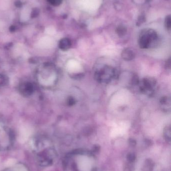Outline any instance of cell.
<instances>
[{
    "instance_id": "cell-12",
    "label": "cell",
    "mask_w": 171,
    "mask_h": 171,
    "mask_svg": "<svg viewBox=\"0 0 171 171\" xmlns=\"http://www.w3.org/2000/svg\"><path fill=\"white\" fill-rule=\"evenodd\" d=\"M8 83V79L4 75H0V86H4Z\"/></svg>"
},
{
    "instance_id": "cell-15",
    "label": "cell",
    "mask_w": 171,
    "mask_h": 171,
    "mask_svg": "<svg viewBox=\"0 0 171 171\" xmlns=\"http://www.w3.org/2000/svg\"><path fill=\"white\" fill-rule=\"evenodd\" d=\"M128 143H129V145L131 147H134L136 146V141L135 140V139H130L128 141Z\"/></svg>"
},
{
    "instance_id": "cell-1",
    "label": "cell",
    "mask_w": 171,
    "mask_h": 171,
    "mask_svg": "<svg viewBox=\"0 0 171 171\" xmlns=\"http://www.w3.org/2000/svg\"><path fill=\"white\" fill-rule=\"evenodd\" d=\"M159 36L156 31L152 29L142 30L138 38V44L141 49L153 48L158 45Z\"/></svg>"
},
{
    "instance_id": "cell-11",
    "label": "cell",
    "mask_w": 171,
    "mask_h": 171,
    "mask_svg": "<svg viewBox=\"0 0 171 171\" xmlns=\"http://www.w3.org/2000/svg\"><path fill=\"white\" fill-rule=\"evenodd\" d=\"M134 170V166L133 163L128 162L127 164L124 166V171H133Z\"/></svg>"
},
{
    "instance_id": "cell-3",
    "label": "cell",
    "mask_w": 171,
    "mask_h": 171,
    "mask_svg": "<svg viewBox=\"0 0 171 171\" xmlns=\"http://www.w3.org/2000/svg\"><path fill=\"white\" fill-rule=\"evenodd\" d=\"M156 85V80L153 78H145L140 85V90L145 94H151Z\"/></svg>"
},
{
    "instance_id": "cell-10",
    "label": "cell",
    "mask_w": 171,
    "mask_h": 171,
    "mask_svg": "<svg viewBox=\"0 0 171 171\" xmlns=\"http://www.w3.org/2000/svg\"><path fill=\"white\" fill-rule=\"evenodd\" d=\"M127 159L128 162L129 163H133L136 160V156L134 153H130L127 155Z\"/></svg>"
},
{
    "instance_id": "cell-7",
    "label": "cell",
    "mask_w": 171,
    "mask_h": 171,
    "mask_svg": "<svg viewBox=\"0 0 171 171\" xmlns=\"http://www.w3.org/2000/svg\"><path fill=\"white\" fill-rule=\"evenodd\" d=\"M163 135L165 139L168 142H170L171 141V127L170 126H166L164 129Z\"/></svg>"
},
{
    "instance_id": "cell-18",
    "label": "cell",
    "mask_w": 171,
    "mask_h": 171,
    "mask_svg": "<svg viewBox=\"0 0 171 171\" xmlns=\"http://www.w3.org/2000/svg\"><path fill=\"white\" fill-rule=\"evenodd\" d=\"M166 66L167 67V69H170V68H171V59H170V58L166 62Z\"/></svg>"
},
{
    "instance_id": "cell-14",
    "label": "cell",
    "mask_w": 171,
    "mask_h": 171,
    "mask_svg": "<svg viewBox=\"0 0 171 171\" xmlns=\"http://www.w3.org/2000/svg\"><path fill=\"white\" fill-rule=\"evenodd\" d=\"M67 103L69 106H73L75 104V99L73 97H70L68 99Z\"/></svg>"
},
{
    "instance_id": "cell-4",
    "label": "cell",
    "mask_w": 171,
    "mask_h": 171,
    "mask_svg": "<svg viewBox=\"0 0 171 171\" xmlns=\"http://www.w3.org/2000/svg\"><path fill=\"white\" fill-rule=\"evenodd\" d=\"M135 53L131 49H125L121 52V57L124 60L127 61L132 60V59L135 58Z\"/></svg>"
},
{
    "instance_id": "cell-16",
    "label": "cell",
    "mask_w": 171,
    "mask_h": 171,
    "mask_svg": "<svg viewBox=\"0 0 171 171\" xmlns=\"http://www.w3.org/2000/svg\"><path fill=\"white\" fill-rule=\"evenodd\" d=\"M145 18L144 16H140L138 20H137V24H139V25L141 24L142 23H144V22L145 21Z\"/></svg>"
},
{
    "instance_id": "cell-6",
    "label": "cell",
    "mask_w": 171,
    "mask_h": 171,
    "mask_svg": "<svg viewBox=\"0 0 171 171\" xmlns=\"http://www.w3.org/2000/svg\"><path fill=\"white\" fill-rule=\"evenodd\" d=\"M71 46V42L70 39L67 38L61 39L59 43V48L63 51L67 50L69 49H70Z\"/></svg>"
},
{
    "instance_id": "cell-17",
    "label": "cell",
    "mask_w": 171,
    "mask_h": 171,
    "mask_svg": "<svg viewBox=\"0 0 171 171\" xmlns=\"http://www.w3.org/2000/svg\"><path fill=\"white\" fill-rule=\"evenodd\" d=\"M100 150V146H98V145H95V146H94V147H93L92 152L94 153H97L99 152Z\"/></svg>"
},
{
    "instance_id": "cell-8",
    "label": "cell",
    "mask_w": 171,
    "mask_h": 171,
    "mask_svg": "<svg viewBox=\"0 0 171 171\" xmlns=\"http://www.w3.org/2000/svg\"><path fill=\"white\" fill-rule=\"evenodd\" d=\"M127 29L126 27L123 25L119 26L116 29V32L119 37L124 36L127 33Z\"/></svg>"
},
{
    "instance_id": "cell-9",
    "label": "cell",
    "mask_w": 171,
    "mask_h": 171,
    "mask_svg": "<svg viewBox=\"0 0 171 171\" xmlns=\"http://www.w3.org/2000/svg\"><path fill=\"white\" fill-rule=\"evenodd\" d=\"M165 26L168 30H170L171 28V15H168L165 19Z\"/></svg>"
},
{
    "instance_id": "cell-5",
    "label": "cell",
    "mask_w": 171,
    "mask_h": 171,
    "mask_svg": "<svg viewBox=\"0 0 171 171\" xmlns=\"http://www.w3.org/2000/svg\"><path fill=\"white\" fill-rule=\"evenodd\" d=\"M20 91L22 94L28 96L33 92V87L30 83H25L21 86Z\"/></svg>"
},
{
    "instance_id": "cell-2",
    "label": "cell",
    "mask_w": 171,
    "mask_h": 171,
    "mask_svg": "<svg viewBox=\"0 0 171 171\" xmlns=\"http://www.w3.org/2000/svg\"><path fill=\"white\" fill-rule=\"evenodd\" d=\"M116 74L115 69L112 68V67L105 66L96 72L94 76L97 81L108 83L115 76Z\"/></svg>"
},
{
    "instance_id": "cell-13",
    "label": "cell",
    "mask_w": 171,
    "mask_h": 171,
    "mask_svg": "<svg viewBox=\"0 0 171 171\" xmlns=\"http://www.w3.org/2000/svg\"><path fill=\"white\" fill-rule=\"evenodd\" d=\"M49 2H50L53 5L59 6L62 3L63 0H48Z\"/></svg>"
}]
</instances>
